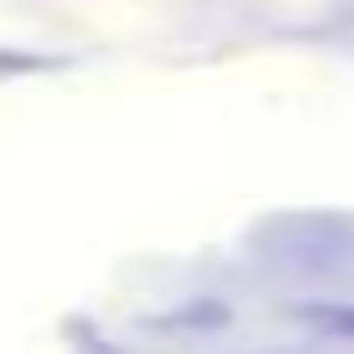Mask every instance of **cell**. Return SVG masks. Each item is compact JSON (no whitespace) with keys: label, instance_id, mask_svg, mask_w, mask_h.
<instances>
[{"label":"cell","instance_id":"1","mask_svg":"<svg viewBox=\"0 0 354 354\" xmlns=\"http://www.w3.org/2000/svg\"><path fill=\"white\" fill-rule=\"evenodd\" d=\"M292 317H299L305 330L330 336V342H354V299H305Z\"/></svg>","mask_w":354,"mask_h":354}]
</instances>
